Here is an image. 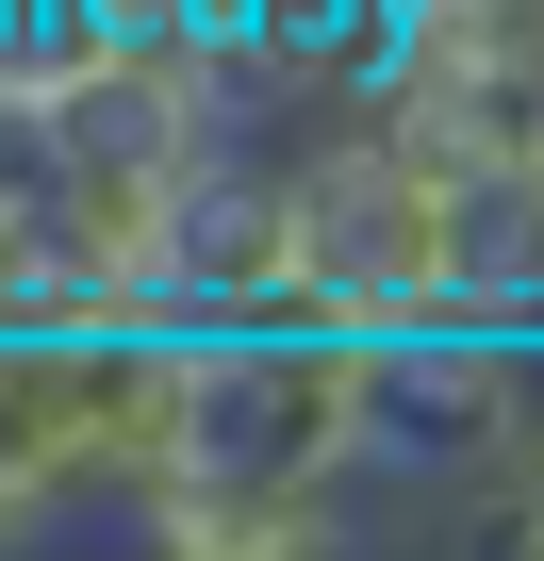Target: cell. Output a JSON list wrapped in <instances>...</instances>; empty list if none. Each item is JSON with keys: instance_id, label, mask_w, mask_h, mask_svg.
Wrapping results in <instances>:
<instances>
[{"instance_id": "6da1fadb", "label": "cell", "mask_w": 544, "mask_h": 561, "mask_svg": "<svg viewBox=\"0 0 544 561\" xmlns=\"http://www.w3.org/2000/svg\"><path fill=\"white\" fill-rule=\"evenodd\" d=\"M198 331H83V347H18L0 364V512L18 545H50L67 512L149 528L198 479Z\"/></svg>"}, {"instance_id": "7a4b0ae2", "label": "cell", "mask_w": 544, "mask_h": 561, "mask_svg": "<svg viewBox=\"0 0 544 561\" xmlns=\"http://www.w3.org/2000/svg\"><path fill=\"white\" fill-rule=\"evenodd\" d=\"M298 165V331L331 347H413L445 331V182L347 100L331 133L281 149Z\"/></svg>"}, {"instance_id": "3957f363", "label": "cell", "mask_w": 544, "mask_h": 561, "mask_svg": "<svg viewBox=\"0 0 544 561\" xmlns=\"http://www.w3.org/2000/svg\"><path fill=\"white\" fill-rule=\"evenodd\" d=\"M198 479H281V495H363L380 479V347L331 331H247L198 364Z\"/></svg>"}, {"instance_id": "277c9868", "label": "cell", "mask_w": 544, "mask_h": 561, "mask_svg": "<svg viewBox=\"0 0 544 561\" xmlns=\"http://www.w3.org/2000/svg\"><path fill=\"white\" fill-rule=\"evenodd\" d=\"M528 446H544V364H528V347H495V331H413V347H380V479H363V495L478 512Z\"/></svg>"}, {"instance_id": "5b68a950", "label": "cell", "mask_w": 544, "mask_h": 561, "mask_svg": "<svg viewBox=\"0 0 544 561\" xmlns=\"http://www.w3.org/2000/svg\"><path fill=\"white\" fill-rule=\"evenodd\" d=\"M165 331H198V347L298 331V165H281V149H231V165L182 198V248H165Z\"/></svg>"}, {"instance_id": "8992f818", "label": "cell", "mask_w": 544, "mask_h": 561, "mask_svg": "<svg viewBox=\"0 0 544 561\" xmlns=\"http://www.w3.org/2000/svg\"><path fill=\"white\" fill-rule=\"evenodd\" d=\"M445 331H495V347L544 364V182L528 165L445 182Z\"/></svg>"}, {"instance_id": "52a82bcc", "label": "cell", "mask_w": 544, "mask_h": 561, "mask_svg": "<svg viewBox=\"0 0 544 561\" xmlns=\"http://www.w3.org/2000/svg\"><path fill=\"white\" fill-rule=\"evenodd\" d=\"M132 545L149 561H380L363 495H281V479H182Z\"/></svg>"}, {"instance_id": "ba28073f", "label": "cell", "mask_w": 544, "mask_h": 561, "mask_svg": "<svg viewBox=\"0 0 544 561\" xmlns=\"http://www.w3.org/2000/svg\"><path fill=\"white\" fill-rule=\"evenodd\" d=\"M396 67H462V83H495V67H544V0H413Z\"/></svg>"}, {"instance_id": "9c48e42d", "label": "cell", "mask_w": 544, "mask_h": 561, "mask_svg": "<svg viewBox=\"0 0 544 561\" xmlns=\"http://www.w3.org/2000/svg\"><path fill=\"white\" fill-rule=\"evenodd\" d=\"M445 561H544V446H528V462L462 512V545H445Z\"/></svg>"}, {"instance_id": "30bf717a", "label": "cell", "mask_w": 544, "mask_h": 561, "mask_svg": "<svg viewBox=\"0 0 544 561\" xmlns=\"http://www.w3.org/2000/svg\"><path fill=\"white\" fill-rule=\"evenodd\" d=\"M18 18H50V0H18Z\"/></svg>"}]
</instances>
